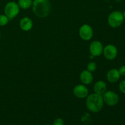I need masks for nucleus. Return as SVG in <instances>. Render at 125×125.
<instances>
[{"label":"nucleus","mask_w":125,"mask_h":125,"mask_svg":"<svg viewBox=\"0 0 125 125\" xmlns=\"http://www.w3.org/2000/svg\"><path fill=\"white\" fill-rule=\"evenodd\" d=\"M32 11L34 14L40 18H44L50 15L51 6L49 0H34Z\"/></svg>","instance_id":"1"},{"label":"nucleus","mask_w":125,"mask_h":125,"mask_svg":"<svg viewBox=\"0 0 125 125\" xmlns=\"http://www.w3.org/2000/svg\"><path fill=\"white\" fill-rule=\"evenodd\" d=\"M104 105L103 96L95 93L89 95L86 100V106L92 112L96 113L102 109Z\"/></svg>","instance_id":"2"},{"label":"nucleus","mask_w":125,"mask_h":125,"mask_svg":"<svg viewBox=\"0 0 125 125\" xmlns=\"http://www.w3.org/2000/svg\"><path fill=\"white\" fill-rule=\"evenodd\" d=\"M124 17L120 11L115 10L111 12L108 17V24L113 28L120 26L124 21Z\"/></svg>","instance_id":"3"},{"label":"nucleus","mask_w":125,"mask_h":125,"mask_svg":"<svg viewBox=\"0 0 125 125\" xmlns=\"http://www.w3.org/2000/svg\"><path fill=\"white\" fill-rule=\"evenodd\" d=\"M20 7L18 3L10 1L6 4L4 7V13L9 20L13 19L19 13Z\"/></svg>","instance_id":"4"},{"label":"nucleus","mask_w":125,"mask_h":125,"mask_svg":"<svg viewBox=\"0 0 125 125\" xmlns=\"http://www.w3.org/2000/svg\"><path fill=\"white\" fill-rule=\"evenodd\" d=\"M103 96V99L104 103H106L107 106H114L118 104L119 101V96L115 92L106 91Z\"/></svg>","instance_id":"5"},{"label":"nucleus","mask_w":125,"mask_h":125,"mask_svg":"<svg viewBox=\"0 0 125 125\" xmlns=\"http://www.w3.org/2000/svg\"><path fill=\"white\" fill-rule=\"evenodd\" d=\"M103 53L106 59L112 61V60L115 59L117 57V54H118V50L115 45L110 44L104 48Z\"/></svg>","instance_id":"6"},{"label":"nucleus","mask_w":125,"mask_h":125,"mask_svg":"<svg viewBox=\"0 0 125 125\" xmlns=\"http://www.w3.org/2000/svg\"><path fill=\"white\" fill-rule=\"evenodd\" d=\"M79 36L84 40H90L94 35L92 28L89 24H84L79 30Z\"/></svg>","instance_id":"7"},{"label":"nucleus","mask_w":125,"mask_h":125,"mask_svg":"<svg viewBox=\"0 0 125 125\" xmlns=\"http://www.w3.org/2000/svg\"><path fill=\"white\" fill-rule=\"evenodd\" d=\"M103 46L101 42L97 40L93 41L89 46V51L93 56H99L103 53Z\"/></svg>","instance_id":"8"},{"label":"nucleus","mask_w":125,"mask_h":125,"mask_svg":"<svg viewBox=\"0 0 125 125\" xmlns=\"http://www.w3.org/2000/svg\"><path fill=\"white\" fill-rule=\"evenodd\" d=\"M73 94L79 98H84L87 97L89 94V90L84 85H76L73 89Z\"/></svg>","instance_id":"9"},{"label":"nucleus","mask_w":125,"mask_h":125,"mask_svg":"<svg viewBox=\"0 0 125 125\" xmlns=\"http://www.w3.org/2000/svg\"><path fill=\"white\" fill-rule=\"evenodd\" d=\"M120 74L118 70L116 68L111 69L107 72V79L109 82L111 83H115L118 81L120 78Z\"/></svg>","instance_id":"10"},{"label":"nucleus","mask_w":125,"mask_h":125,"mask_svg":"<svg viewBox=\"0 0 125 125\" xmlns=\"http://www.w3.org/2000/svg\"><path fill=\"white\" fill-rule=\"evenodd\" d=\"M93 75L92 72H89L87 70H84L81 72L80 74V80L82 83L85 85L90 84L93 81Z\"/></svg>","instance_id":"11"},{"label":"nucleus","mask_w":125,"mask_h":125,"mask_svg":"<svg viewBox=\"0 0 125 125\" xmlns=\"http://www.w3.org/2000/svg\"><path fill=\"white\" fill-rule=\"evenodd\" d=\"M20 26L24 31H29L32 28L33 22L28 17H24L20 21Z\"/></svg>","instance_id":"12"},{"label":"nucleus","mask_w":125,"mask_h":125,"mask_svg":"<svg viewBox=\"0 0 125 125\" xmlns=\"http://www.w3.org/2000/svg\"><path fill=\"white\" fill-rule=\"evenodd\" d=\"M94 92L95 93L100 95H103L107 90V85L106 83L103 81H99L96 82L94 87Z\"/></svg>","instance_id":"13"},{"label":"nucleus","mask_w":125,"mask_h":125,"mask_svg":"<svg viewBox=\"0 0 125 125\" xmlns=\"http://www.w3.org/2000/svg\"><path fill=\"white\" fill-rule=\"evenodd\" d=\"M18 4L20 8L27 9L32 5V0H18Z\"/></svg>","instance_id":"14"},{"label":"nucleus","mask_w":125,"mask_h":125,"mask_svg":"<svg viewBox=\"0 0 125 125\" xmlns=\"http://www.w3.org/2000/svg\"><path fill=\"white\" fill-rule=\"evenodd\" d=\"M9 19L6 15H0V26H6L8 23Z\"/></svg>","instance_id":"15"},{"label":"nucleus","mask_w":125,"mask_h":125,"mask_svg":"<svg viewBox=\"0 0 125 125\" xmlns=\"http://www.w3.org/2000/svg\"><path fill=\"white\" fill-rule=\"evenodd\" d=\"M97 68V65L96 63L94 62H89L87 65V70L90 72H94Z\"/></svg>","instance_id":"16"},{"label":"nucleus","mask_w":125,"mask_h":125,"mask_svg":"<svg viewBox=\"0 0 125 125\" xmlns=\"http://www.w3.org/2000/svg\"><path fill=\"white\" fill-rule=\"evenodd\" d=\"M119 89L121 92L125 94V80L122 81L120 83Z\"/></svg>","instance_id":"17"},{"label":"nucleus","mask_w":125,"mask_h":125,"mask_svg":"<svg viewBox=\"0 0 125 125\" xmlns=\"http://www.w3.org/2000/svg\"><path fill=\"white\" fill-rule=\"evenodd\" d=\"M53 125H64V122L61 118H56L53 122Z\"/></svg>","instance_id":"18"},{"label":"nucleus","mask_w":125,"mask_h":125,"mask_svg":"<svg viewBox=\"0 0 125 125\" xmlns=\"http://www.w3.org/2000/svg\"><path fill=\"white\" fill-rule=\"evenodd\" d=\"M120 72V74L122 76H125V65H122L120 68L118 70Z\"/></svg>","instance_id":"19"},{"label":"nucleus","mask_w":125,"mask_h":125,"mask_svg":"<svg viewBox=\"0 0 125 125\" xmlns=\"http://www.w3.org/2000/svg\"><path fill=\"white\" fill-rule=\"evenodd\" d=\"M123 17H124V18L125 19V10L124 11V12L123 13Z\"/></svg>","instance_id":"20"},{"label":"nucleus","mask_w":125,"mask_h":125,"mask_svg":"<svg viewBox=\"0 0 125 125\" xmlns=\"http://www.w3.org/2000/svg\"><path fill=\"white\" fill-rule=\"evenodd\" d=\"M0 39H1V32H0Z\"/></svg>","instance_id":"21"},{"label":"nucleus","mask_w":125,"mask_h":125,"mask_svg":"<svg viewBox=\"0 0 125 125\" xmlns=\"http://www.w3.org/2000/svg\"></svg>","instance_id":"22"}]
</instances>
